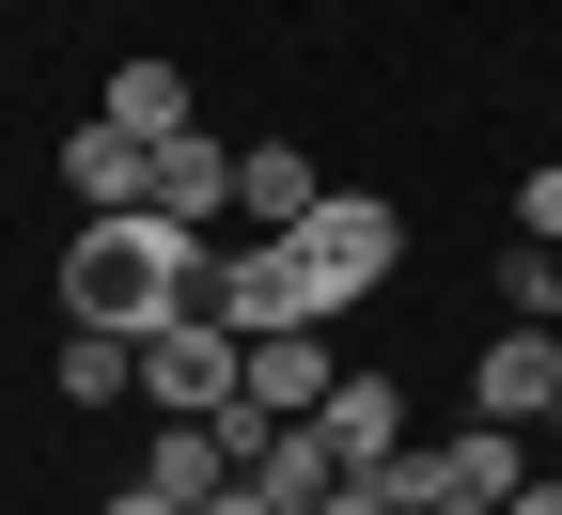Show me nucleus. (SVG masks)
<instances>
[{"label": "nucleus", "instance_id": "nucleus-8", "mask_svg": "<svg viewBox=\"0 0 562 515\" xmlns=\"http://www.w3.org/2000/svg\"><path fill=\"white\" fill-rule=\"evenodd\" d=\"M328 391H344V359H328V328H266V344H250V406H266V422H313Z\"/></svg>", "mask_w": 562, "mask_h": 515}, {"label": "nucleus", "instance_id": "nucleus-15", "mask_svg": "<svg viewBox=\"0 0 562 515\" xmlns=\"http://www.w3.org/2000/svg\"><path fill=\"white\" fill-rule=\"evenodd\" d=\"M63 406H140V344L125 328H63Z\"/></svg>", "mask_w": 562, "mask_h": 515}, {"label": "nucleus", "instance_id": "nucleus-1", "mask_svg": "<svg viewBox=\"0 0 562 515\" xmlns=\"http://www.w3.org/2000/svg\"><path fill=\"white\" fill-rule=\"evenodd\" d=\"M203 298V235L188 219H157V203H125V219H79V250H63V328H157V313H188Z\"/></svg>", "mask_w": 562, "mask_h": 515}, {"label": "nucleus", "instance_id": "nucleus-17", "mask_svg": "<svg viewBox=\"0 0 562 515\" xmlns=\"http://www.w3.org/2000/svg\"><path fill=\"white\" fill-rule=\"evenodd\" d=\"M516 235H547V250H562V157H531V172H516Z\"/></svg>", "mask_w": 562, "mask_h": 515}, {"label": "nucleus", "instance_id": "nucleus-3", "mask_svg": "<svg viewBox=\"0 0 562 515\" xmlns=\"http://www.w3.org/2000/svg\"><path fill=\"white\" fill-rule=\"evenodd\" d=\"M297 266H313V298L344 313V298H375V281L406 266V203L391 188H328L313 219H297Z\"/></svg>", "mask_w": 562, "mask_h": 515}, {"label": "nucleus", "instance_id": "nucleus-4", "mask_svg": "<svg viewBox=\"0 0 562 515\" xmlns=\"http://www.w3.org/2000/svg\"><path fill=\"white\" fill-rule=\"evenodd\" d=\"M203 313H220L235 344H266V328H328V298H313V266H297V235H250V250H203Z\"/></svg>", "mask_w": 562, "mask_h": 515}, {"label": "nucleus", "instance_id": "nucleus-9", "mask_svg": "<svg viewBox=\"0 0 562 515\" xmlns=\"http://www.w3.org/2000/svg\"><path fill=\"white\" fill-rule=\"evenodd\" d=\"M313 203H328V172L297 157V141H250V157H235V219H250V235H297Z\"/></svg>", "mask_w": 562, "mask_h": 515}, {"label": "nucleus", "instance_id": "nucleus-18", "mask_svg": "<svg viewBox=\"0 0 562 515\" xmlns=\"http://www.w3.org/2000/svg\"><path fill=\"white\" fill-rule=\"evenodd\" d=\"M313 515H391V484H375V469H344V484H328Z\"/></svg>", "mask_w": 562, "mask_h": 515}, {"label": "nucleus", "instance_id": "nucleus-13", "mask_svg": "<svg viewBox=\"0 0 562 515\" xmlns=\"http://www.w3.org/2000/svg\"><path fill=\"white\" fill-rule=\"evenodd\" d=\"M516 437H531V422H484V406H469V422L438 437V454H453V500H516V484H531V454H516Z\"/></svg>", "mask_w": 562, "mask_h": 515}, {"label": "nucleus", "instance_id": "nucleus-5", "mask_svg": "<svg viewBox=\"0 0 562 515\" xmlns=\"http://www.w3.org/2000/svg\"><path fill=\"white\" fill-rule=\"evenodd\" d=\"M469 406H484V422H562V328L501 313V344L469 359Z\"/></svg>", "mask_w": 562, "mask_h": 515}, {"label": "nucleus", "instance_id": "nucleus-2", "mask_svg": "<svg viewBox=\"0 0 562 515\" xmlns=\"http://www.w3.org/2000/svg\"><path fill=\"white\" fill-rule=\"evenodd\" d=\"M235 391H250V344H235L220 313H203V298L140 328V406H157V422H220Z\"/></svg>", "mask_w": 562, "mask_h": 515}, {"label": "nucleus", "instance_id": "nucleus-10", "mask_svg": "<svg viewBox=\"0 0 562 515\" xmlns=\"http://www.w3.org/2000/svg\"><path fill=\"white\" fill-rule=\"evenodd\" d=\"M313 422H328V454H344V469H391V454H406V391H391V376H344Z\"/></svg>", "mask_w": 562, "mask_h": 515}, {"label": "nucleus", "instance_id": "nucleus-11", "mask_svg": "<svg viewBox=\"0 0 562 515\" xmlns=\"http://www.w3.org/2000/svg\"><path fill=\"white\" fill-rule=\"evenodd\" d=\"M250 484H266L281 515H313V500L344 484V454H328V422H266V454H250Z\"/></svg>", "mask_w": 562, "mask_h": 515}, {"label": "nucleus", "instance_id": "nucleus-20", "mask_svg": "<svg viewBox=\"0 0 562 515\" xmlns=\"http://www.w3.org/2000/svg\"><path fill=\"white\" fill-rule=\"evenodd\" d=\"M94 515H188V500H172V484H125V500H94Z\"/></svg>", "mask_w": 562, "mask_h": 515}, {"label": "nucleus", "instance_id": "nucleus-7", "mask_svg": "<svg viewBox=\"0 0 562 515\" xmlns=\"http://www.w3.org/2000/svg\"><path fill=\"white\" fill-rule=\"evenodd\" d=\"M140 203H157V219H188V235H220V219H235V157H220L203 125H172V141H157V188H140Z\"/></svg>", "mask_w": 562, "mask_h": 515}, {"label": "nucleus", "instance_id": "nucleus-19", "mask_svg": "<svg viewBox=\"0 0 562 515\" xmlns=\"http://www.w3.org/2000/svg\"><path fill=\"white\" fill-rule=\"evenodd\" d=\"M188 515H281V500H266V484H250V469H235V484H220V500H188Z\"/></svg>", "mask_w": 562, "mask_h": 515}, {"label": "nucleus", "instance_id": "nucleus-16", "mask_svg": "<svg viewBox=\"0 0 562 515\" xmlns=\"http://www.w3.org/2000/svg\"><path fill=\"white\" fill-rule=\"evenodd\" d=\"M501 313L562 328V250H547V235H516V250H501Z\"/></svg>", "mask_w": 562, "mask_h": 515}, {"label": "nucleus", "instance_id": "nucleus-14", "mask_svg": "<svg viewBox=\"0 0 562 515\" xmlns=\"http://www.w3.org/2000/svg\"><path fill=\"white\" fill-rule=\"evenodd\" d=\"M140 484H172V500H220V484H235V437H220V422H157Z\"/></svg>", "mask_w": 562, "mask_h": 515}, {"label": "nucleus", "instance_id": "nucleus-21", "mask_svg": "<svg viewBox=\"0 0 562 515\" xmlns=\"http://www.w3.org/2000/svg\"><path fill=\"white\" fill-rule=\"evenodd\" d=\"M501 515H562V484H516V500H501Z\"/></svg>", "mask_w": 562, "mask_h": 515}, {"label": "nucleus", "instance_id": "nucleus-6", "mask_svg": "<svg viewBox=\"0 0 562 515\" xmlns=\"http://www.w3.org/2000/svg\"><path fill=\"white\" fill-rule=\"evenodd\" d=\"M63 188H79V219H125L140 188H157V141H140V125H79V141H63Z\"/></svg>", "mask_w": 562, "mask_h": 515}, {"label": "nucleus", "instance_id": "nucleus-12", "mask_svg": "<svg viewBox=\"0 0 562 515\" xmlns=\"http://www.w3.org/2000/svg\"><path fill=\"white\" fill-rule=\"evenodd\" d=\"M110 125H140V141H172V125H203V94H188V63H110V94H94Z\"/></svg>", "mask_w": 562, "mask_h": 515}]
</instances>
